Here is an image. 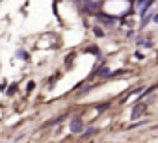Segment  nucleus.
Wrapping results in <instances>:
<instances>
[{
	"label": "nucleus",
	"mask_w": 158,
	"mask_h": 143,
	"mask_svg": "<svg viewBox=\"0 0 158 143\" xmlns=\"http://www.w3.org/2000/svg\"><path fill=\"white\" fill-rule=\"evenodd\" d=\"M136 4H138V6H141V4H143V0H136Z\"/></svg>",
	"instance_id": "obj_13"
},
{
	"label": "nucleus",
	"mask_w": 158,
	"mask_h": 143,
	"mask_svg": "<svg viewBox=\"0 0 158 143\" xmlns=\"http://www.w3.org/2000/svg\"><path fill=\"white\" fill-rule=\"evenodd\" d=\"M152 19H154V21H156V22H158V13H156V15H154V17H152Z\"/></svg>",
	"instance_id": "obj_14"
},
{
	"label": "nucleus",
	"mask_w": 158,
	"mask_h": 143,
	"mask_svg": "<svg viewBox=\"0 0 158 143\" xmlns=\"http://www.w3.org/2000/svg\"><path fill=\"white\" fill-rule=\"evenodd\" d=\"M82 128H84L82 119H73V123H71V132H73V134H80Z\"/></svg>",
	"instance_id": "obj_1"
},
{
	"label": "nucleus",
	"mask_w": 158,
	"mask_h": 143,
	"mask_svg": "<svg viewBox=\"0 0 158 143\" xmlns=\"http://www.w3.org/2000/svg\"><path fill=\"white\" fill-rule=\"evenodd\" d=\"M108 75H110V69H108L106 65H102V67L97 71V73H95V76H102V78H104V76H108Z\"/></svg>",
	"instance_id": "obj_3"
},
{
	"label": "nucleus",
	"mask_w": 158,
	"mask_h": 143,
	"mask_svg": "<svg viewBox=\"0 0 158 143\" xmlns=\"http://www.w3.org/2000/svg\"><path fill=\"white\" fill-rule=\"evenodd\" d=\"M60 121H63V117H56V119H54V121H50V123H48V125H58V123H60Z\"/></svg>",
	"instance_id": "obj_10"
},
{
	"label": "nucleus",
	"mask_w": 158,
	"mask_h": 143,
	"mask_svg": "<svg viewBox=\"0 0 158 143\" xmlns=\"http://www.w3.org/2000/svg\"><path fill=\"white\" fill-rule=\"evenodd\" d=\"M17 56H19V58H23V59H28V54H26L24 50H17Z\"/></svg>",
	"instance_id": "obj_7"
},
{
	"label": "nucleus",
	"mask_w": 158,
	"mask_h": 143,
	"mask_svg": "<svg viewBox=\"0 0 158 143\" xmlns=\"http://www.w3.org/2000/svg\"><path fill=\"white\" fill-rule=\"evenodd\" d=\"M108 108V104H101V106H97V112H104Z\"/></svg>",
	"instance_id": "obj_9"
},
{
	"label": "nucleus",
	"mask_w": 158,
	"mask_h": 143,
	"mask_svg": "<svg viewBox=\"0 0 158 143\" xmlns=\"http://www.w3.org/2000/svg\"><path fill=\"white\" fill-rule=\"evenodd\" d=\"M141 45H143L145 48H151V47H152V43H151V41H145V43H141Z\"/></svg>",
	"instance_id": "obj_11"
},
{
	"label": "nucleus",
	"mask_w": 158,
	"mask_h": 143,
	"mask_svg": "<svg viewBox=\"0 0 158 143\" xmlns=\"http://www.w3.org/2000/svg\"><path fill=\"white\" fill-rule=\"evenodd\" d=\"M99 19H101L104 24H114V19H112V17H102V15H99Z\"/></svg>",
	"instance_id": "obj_4"
},
{
	"label": "nucleus",
	"mask_w": 158,
	"mask_h": 143,
	"mask_svg": "<svg viewBox=\"0 0 158 143\" xmlns=\"http://www.w3.org/2000/svg\"><path fill=\"white\" fill-rule=\"evenodd\" d=\"M95 134H97V128H88L86 134H84V137H89V136H95Z\"/></svg>",
	"instance_id": "obj_5"
},
{
	"label": "nucleus",
	"mask_w": 158,
	"mask_h": 143,
	"mask_svg": "<svg viewBox=\"0 0 158 143\" xmlns=\"http://www.w3.org/2000/svg\"><path fill=\"white\" fill-rule=\"evenodd\" d=\"M15 91H17V86H15V84H11V86H10V89H8V95L11 97V95H15Z\"/></svg>",
	"instance_id": "obj_6"
},
{
	"label": "nucleus",
	"mask_w": 158,
	"mask_h": 143,
	"mask_svg": "<svg viewBox=\"0 0 158 143\" xmlns=\"http://www.w3.org/2000/svg\"><path fill=\"white\" fill-rule=\"evenodd\" d=\"M95 35H97V37H102V35H104V32H102L101 28H95Z\"/></svg>",
	"instance_id": "obj_8"
},
{
	"label": "nucleus",
	"mask_w": 158,
	"mask_h": 143,
	"mask_svg": "<svg viewBox=\"0 0 158 143\" xmlns=\"http://www.w3.org/2000/svg\"><path fill=\"white\" fill-rule=\"evenodd\" d=\"M145 108H147L145 104H138V106H136V108L132 110V119H138V117H139V115H141V113L145 112Z\"/></svg>",
	"instance_id": "obj_2"
},
{
	"label": "nucleus",
	"mask_w": 158,
	"mask_h": 143,
	"mask_svg": "<svg viewBox=\"0 0 158 143\" xmlns=\"http://www.w3.org/2000/svg\"><path fill=\"white\" fill-rule=\"evenodd\" d=\"M34 88H35V84H34V82H28V91H32Z\"/></svg>",
	"instance_id": "obj_12"
}]
</instances>
